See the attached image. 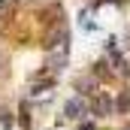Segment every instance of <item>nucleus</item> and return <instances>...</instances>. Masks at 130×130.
Instances as JSON below:
<instances>
[{
    "label": "nucleus",
    "instance_id": "7ed1b4c3",
    "mask_svg": "<svg viewBox=\"0 0 130 130\" xmlns=\"http://www.w3.org/2000/svg\"><path fill=\"white\" fill-rule=\"evenodd\" d=\"M124 130H130V124H127V127H124Z\"/></svg>",
    "mask_w": 130,
    "mask_h": 130
},
{
    "label": "nucleus",
    "instance_id": "f257e3e1",
    "mask_svg": "<svg viewBox=\"0 0 130 130\" xmlns=\"http://www.w3.org/2000/svg\"><path fill=\"white\" fill-rule=\"evenodd\" d=\"M67 115H70V118H85V103L79 97H73L67 103Z\"/></svg>",
    "mask_w": 130,
    "mask_h": 130
},
{
    "label": "nucleus",
    "instance_id": "f03ea898",
    "mask_svg": "<svg viewBox=\"0 0 130 130\" xmlns=\"http://www.w3.org/2000/svg\"><path fill=\"white\" fill-rule=\"evenodd\" d=\"M94 112H97V115H109V112H112V103H109L106 94H97V100H94Z\"/></svg>",
    "mask_w": 130,
    "mask_h": 130
}]
</instances>
